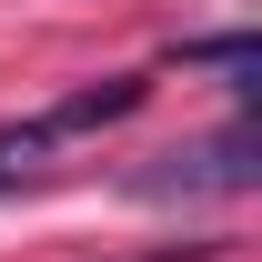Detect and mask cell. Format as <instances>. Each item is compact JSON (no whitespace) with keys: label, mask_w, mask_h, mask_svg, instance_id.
<instances>
[{"label":"cell","mask_w":262,"mask_h":262,"mask_svg":"<svg viewBox=\"0 0 262 262\" xmlns=\"http://www.w3.org/2000/svg\"><path fill=\"white\" fill-rule=\"evenodd\" d=\"M182 61H202V71H232V81H252V71H262V40H242V31H232V40H182Z\"/></svg>","instance_id":"cell-3"},{"label":"cell","mask_w":262,"mask_h":262,"mask_svg":"<svg viewBox=\"0 0 262 262\" xmlns=\"http://www.w3.org/2000/svg\"><path fill=\"white\" fill-rule=\"evenodd\" d=\"M51 151H61V141H51V121H40V111H31V121H10V131H0V192H10V182H31Z\"/></svg>","instance_id":"cell-2"},{"label":"cell","mask_w":262,"mask_h":262,"mask_svg":"<svg viewBox=\"0 0 262 262\" xmlns=\"http://www.w3.org/2000/svg\"><path fill=\"white\" fill-rule=\"evenodd\" d=\"M252 182H262L252 121H222V131H202V141H182V151H162V162L131 171L141 202H202V192H252Z\"/></svg>","instance_id":"cell-1"}]
</instances>
